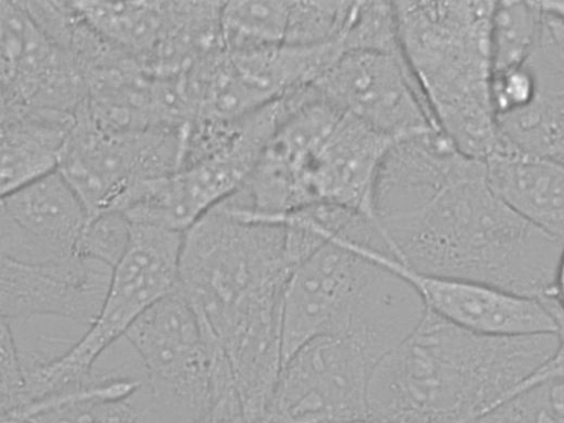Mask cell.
I'll return each mask as SVG.
<instances>
[{"label":"cell","mask_w":564,"mask_h":423,"mask_svg":"<svg viewBox=\"0 0 564 423\" xmlns=\"http://www.w3.org/2000/svg\"><path fill=\"white\" fill-rule=\"evenodd\" d=\"M1 423H32V422L29 420H25V419L9 417V419H1Z\"/></svg>","instance_id":"cell-33"},{"label":"cell","mask_w":564,"mask_h":423,"mask_svg":"<svg viewBox=\"0 0 564 423\" xmlns=\"http://www.w3.org/2000/svg\"><path fill=\"white\" fill-rule=\"evenodd\" d=\"M182 138L183 128H106L83 107L77 112L58 172L90 218L118 210L134 188L177 171Z\"/></svg>","instance_id":"cell-9"},{"label":"cell","mask_w":564,"mask_h":423,"mask_svg":"<svg viewBox=\"0 0 564 423\" xmlns=\"http://www.w3.org/2000/svg\"><path fill=\"white\" fill-rule=\"evenodd\" d=\"M542 10L539 35L527 64L536 82L535 98L564 112V17Z\"/></svg>","instance_id":"cell-23"},{"label":"cell","mask_w":564,"mask_h":423,"mask_svg":"<svg viewBox=\"0 0 564 423\" xmlns=\"http://www.w3.org/2000/svg\"><path fill=\"white\" fill-rule=\"evenodd\" d=\"M0 408L1 416L9 415L22 404L25 372L10 323L1 318L0 333Z\"/></svg>","instance_id":"cell-28"},{"label":"cell","mask_w":564,"mask_h":423,"mask_svg":"<svg viewBox=\"0 0 564 423\" xmlns=\"http://www.w3.org/2000/svg\"><path fill=\"white\" fill-rule=\"evenodd\" d=\"M381 357L339 335L314 338L283 364L263 423H336L368 416V387Z\"/></svg>","instance_id":"cell-10"},{"label":"cell","mask_w":564,"mask_h":423,"mask_svg":"<svg viewBox=\"0 0 564 423\" xmlns=\"http://www.w3.org/2000/svg\"><path fill=\"white\" fill-rule=\"evenodd\" d=\"M311 87L341 111L395 140L440 130L402 54L346 51Z\"/></svg>","instance_id":"cell-12"},{"label":"cell","mask_w":564,"mask_h":423,"mask_svg":"<svg viewBox=\"0 0 564 423\" xmlns=\"http://www.w3.org/2000/svg\"><path fill=\"white\" fill-rule=\"evenodd\" d=\"M0 19L1 107L77 115L88 90L72 55L45 35L21 1H0Z\"/></svg>","instance_id":"cell-13"},{"label":"cell","mask_w":564,"mask_h":423,"mask_svg":"<svg viewBox=\"0 0 564 423\" xmlns=\"http://www.w3.org/2000/svg\"><path fill=\"white\" fill-rule=\"evenodd\" d=\"M74 6L99 35L144 66L167 32L173 1H76Z\"/></svg>","instance_id":"cell-20"},{"label":"cell","mask_w":564,"mask_h":423,"mask_svg":"<svg viewBox=\"0 0 564 423\" xmlns=\"http://www.w3.org/2000/svg\"><path fill=\"white\" fill-rule=\"evenodd\" d=\"M286 97L236 120L229 139L205 159L152 183L141 209L151 224L185 231L235 195L292 109Z\"/></svg>","instance_id":"cell-11"},{"label":"cell","mask_w":564,"mask_h":423,"mask_svg":"<svg viewBox=\"0 0 564 423\" xmlns=\"http://www.w3.org/2000/svg\"><path fill=\"white\" fill-rule=\"evenodd\" d=\"M88 220L79 197L58 172L1 195L0 256L53 263L76 254Z\"/></svg>","instance_id":"cell-16"},{"label":"cell","mask_w":564,"mask_h":423,"mask_svg":"<svg viewBox=\"0 0 564 423\" xmlns=\"http://www.w3.org/2000/svg\"><path fill=\"white\" fill-rule=\"evenodd\" d=\"M542 14L540 2H495L490 25L492 72L527 63Z\"/></svg>","instance_id":"cell-22"},{"label":"cell","mask_w":564,"mask_h":423,"mask_svg":"<svg viewBox=\"0 0 564 423\" xmlns=\"http://www.w3.org/2000/svg\"><path fill=\"white\" fill-rule=\"evenodd\" d=\"M112 271L102 262L78 254L39 264L1 258V318H53L88 328L102 306Z\"/></svg>","instance_id":"cell-14"},{"label":"cell","mask_w":564,"mask_h":423,"mask_svg":"<svg viewBox=\"0 0 564 423\" xmlns=\"http://www.w3.org/2000/svg\"><path fill=\"white\" fill-rule=\"evenodd\" d=\"M340 35L345 52L401 54L393 2L352 1Z\"/></svg>","instance_id":"cell-25"},{"label":"cell","mask_w":564,"mask_h":423,"mask_svg":"<svg viewBox=\"0 0 564 423\" xmlns=\"http://www.w3.org/2000/svg\"><path fill=\"white\" fill-rule=\"evenodd\" d=\"M381 264L409 283L425 307L469 332L491 337L556 334L550 299H536L494 286L415 271L391 256Z\"/></svg>","instance_id":"cell-15"},{"label":"cell","mask_w":564,"mask_h":423,"mask_svg":"<svg viewBox=\"0 0 564 423\" xmlns=\"http://www.w3.org/2000/svg\"><path fill=\"white\" fill-rule=\"evenodd\" d=\"M469 423H564V377L535 382Z\"/></svg>","instance_id":"cell-24"},{"label":"cell","mask_w":564,"mask_h":423,"mask_svg":"<svg viewBox=\"0 0 564 423\" xmlns=\"http://www.w3.org/2000/svg\"><path fill=\"white\" fill-rule=\"evenodd\" d=\"M123 338L144 375L145 414L160 423H197L216 398L218 347L175 289L145 311Z\"/></svg>","instance_id":"cell-8"},{"label":"cell","mask_w":564,"mask_h":423,"mask_svg":"<svg viewBox=\"0 0 564 423\" xmlns=\"http://www.w3.org/2000/svg\"><path fill=\"white\" fill-rule=\"evenodd\" d=\"M536 93V82L527 63L492 72L490 95L497 119L528 107Z\"/></svg>","instance_id":"cell-27"},{"label":"cell","mask_w":564,"mask_h":423,"mask_svg":"<svg viewBox=\"0 0 564 423\" xmlns=\"http://www.w3.org/2000/svg\"><path fill=\"white\" fill-rule=\"evenodd\" d=\"M356 242L346 232L329 235L292 270L282 301L283 364L327 335L355 338L383 358L424 317L415 290Z\"/></svg>","instance_id":"cell-6"},{"label":"cell","mask_w":564,"mask_h":423,"mask_svg":"<svg viewBox=\"0 0 564 423\" xmlns=\"http://www.w3.org/2000/svg\"><path fill=\"white\" fill-rule=\"evenodd\" d=\"M556 346V334L485 336L427 310L376 366L368 416L393 423H469L511 398Z\"/></svg>","instance_id":"cell-2"},{"label":"cell","mask_w":564,"mask_h":423,"mask_svg":"<svg viewBox=\"0 0 564 423\" xmlns=\"http://www.w3.org/2000/svg\"><path fill=\"white\" fill-rule=\"evenodd\" d=\"M545 155L564 162V116L557 117L551 126Z\"/></svg>","instance_id":"cell-29"},{"label":"cell","mask_w":564,"mask_h":423,"mask_svg":"<svg viewBox=\"0 0 564 423\" xmlns=\"http://www.w3.org/2000/svg\"><path fill=\"white\" fill-rule=\"evenodd\" d=\"M76 116L1 107V195L58 171Z\"/></svg>","instance_id":"cell-18"},{"label":"cell","mask_w":564,"mask_h":423,"mask_svg":"<svg viewBox=\"0 0 564 423\" xmlns=\"http://www.w3.org/2000/svg\"><path fill=\"white\" fill-rule=\"evenodd\" d=\"M132 224L120 210H108L88 218L76 254L97 260L112 269L128 250Z\"/></svg>","instance_id":"cell-26"},{"label":"cell","mask_w":564,"mask_h":423,"mask_svg":"<svg viewBox=\"0 0 564 423\" xmlns=\"http://www.w3.org/2000/svg\"><path fill=\"white\" fill-rule=\"evenodd\" d=\"M144 375L127 370L96 372L79 386L1 419L32 423H138L145 414L141 390Z\"/></svg>","instance_id":"cell-19"},{"label":"cell","mask_w":564,"mask_h":423,"mask_svg":"<svg viewBox=\"0 0 564 423\" xmlns=\"http://www.w3.org/2000/svg\"><path fill=\"white\" fill-rule=\"evenodd\" d=\"M540 3L544 10L564 17V1H543Z\"/></svg>","instance_id":"cell-31"},{"label":"cell","mask_w":564,"mask_h":423,"mask_svg":"<svg viewBox=\"0 0 564 423\" xmlns=\"http://www.w3.org/2000/svg\"><path fill=\"white\" fill-rule=\"evenodd\" d=\"M336 423H393V422H388V421L367 416V417H362V419H356V420L343 421V422H336Z\"/></svg>","instance_id":"cell-32"},{"label":"cell","mask_w":564,"mask_h":423,"mask_svg":"<svg viewBox=\"0 0 564 423\" xmlns=\"http://www.w3.org/2000/svg\"><path fill=\"white\" fill-rule=\"evenodd\" d=\"M380 225L391 254L415 271L530 297L554 295L564 243L496 196L482 161L463 154L414 184Z\"/></svg>","instance_id":"cell-1"},{"label":"cell","mask_w":564,"mask_h":423,"mask_svg":"<svg viewBox=\"0 0 564 423\" xmlns=\"http://www.w3.org/2000/svg\"><path fill=\"white\" fill-rule=\"evenodd\" d=\"M484 164L489 187L502 203L564 243V162L522 151L500 138Z\"/></svg>","instance_id":"cell-17"},{"label":"cell","mask_w":564,"mask_h":423,"mask_svg":"<svg viewBox=\"0 0 564 423\" xmlns=\"http://www.w3.org/2000/svg\"><path fill=\"white\" fill-rule=\"evenodd\" d=\"M291 1L251 0L223 2L225 50L286 44Z\"/></svg>","instance_id":"cell-21"},{"label":"cell","mask_w":564,"mask_h":423,"mask_svg":"<svg viewBox=\"0 0 564 423\" xmlns=\"http://www.w3.org/2000/svg\"><path fill=\"white\" fill-rule=\"evenodd\" d=\"M402 57L438 129L485 161L499 145L491 102L492 1L393 2Z\"/></svg>","instance_id":"cell-4"},{"label":"cell","mask_w":564,"mask_h":423,"mask_svg":"<svg viewBox=\"0 0 564 423\" xmlns=\"http://www.w3.org/2000/svg\"><path fill=\"white\" fill-rule=\"evenodd\" d=\"M553 297L564 313V248L556 269Z\"/></svg>","instance_id":"cell-30"},{"label":"cell","mask_w":564,"mask_h":423,"mask_svg":"<svg viewBox=\"0 0 564 423\" xmlns=\"http://www.w3.org/2000/svg\"><path fill=\"white\" fill-rule=\"evenodd\" d=\"M397 141L308 91L270 139L250 185L271 210L328 205L357 214L382 231L377 184Z\"/></svg>","instance_id":"cell-3"},{"label":"cell","mask_w":564,"mask_h":423,"mask_svg":"<svg viewBox=\"0 0 564 423\" xmlns=\"http://www.w3.org/2000/svg\"><path fill=\"white\" fill-rule=\"evenodd\" d=\"M127 252L113 268L95 321L65 352L25 370V405L74 389L93 372L99 358L152 305L177 283L183 231L131 223Z\"/></svg>","instance_id":"cell-7"},{"label":"cell","mask_w":564,"mask_h":423,"mask_svg":"<svg viewBox=\"0 0 564 423\" xmlns=\"http://www.w3.org/2000/svg\"><path fill=\"white\" fill-rule=\"evenodd\" d=\"M294 267L284 226L240 218L219 204L184 231L176 288L221 348L282 318Z\"/></svg>","instance_id":"cell-5"}]
</instances>
